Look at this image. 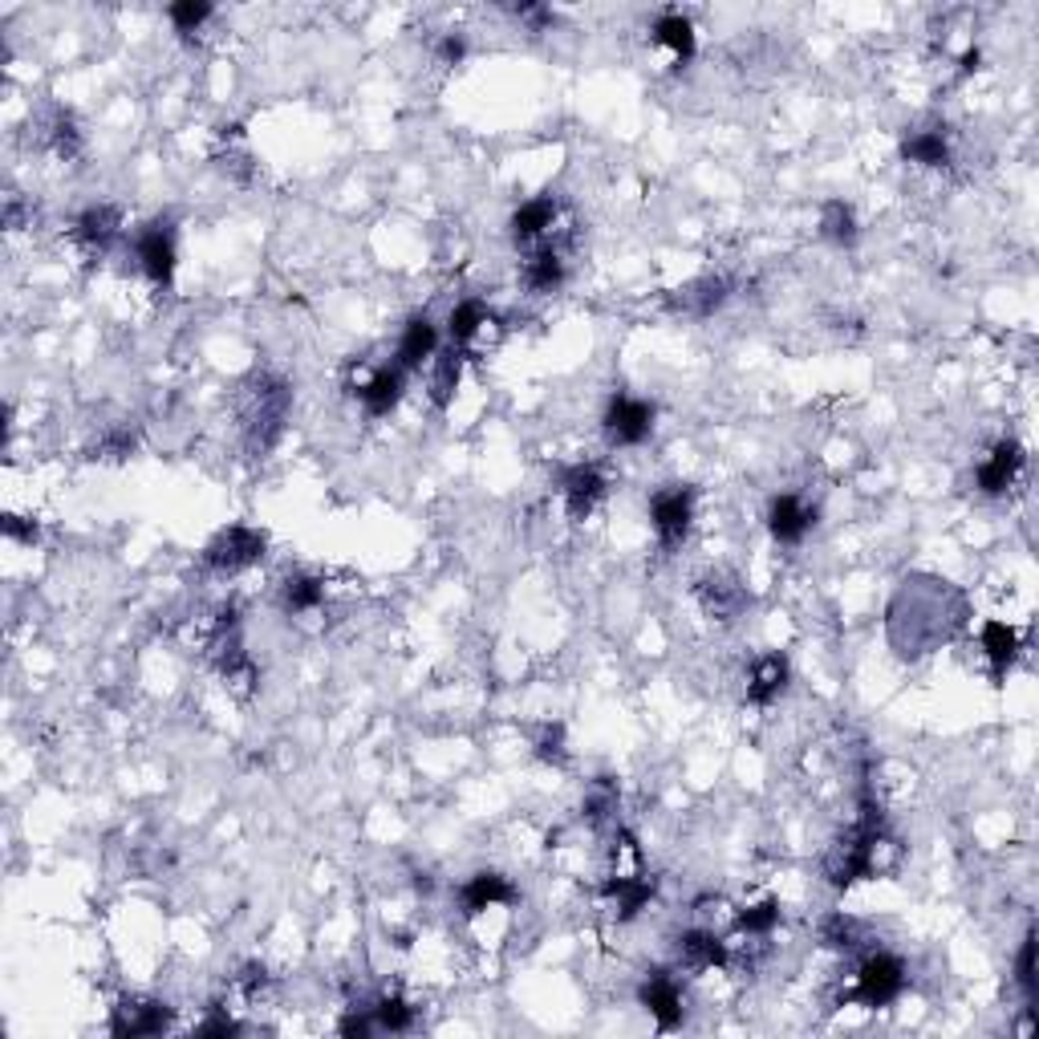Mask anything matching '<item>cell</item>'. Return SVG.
I'll return each mask as SVG.
<instances>
[{
  "instance_id": "cell-1",
  "label": "cell",
  "mask_w": 1039,
  "mask_h": 1039,
  "mask_svg": "<svg viewBox=\"0 0 1039 1039\" xmlns=\"http://www.w3.org/2000/svg\"><path fill=\"white\" fill-rule=\"evenodd\" d=\"M288 406H293V390L285 378L276 374H256L240 394V426H244V443L252 455H268L276 447V438L285 431Z\"/></svg>"
},
{
  "instance_id": "cell-2",
  "label": "cell",
  "mask_w": 1039,
  "mask_h": 1039,
  "mask_svg": "<svg viewBox=\"0 0 1039 1039\" xmlns=\"http://www.w3.org/2000/svg\"><path fill=\"white\" fill-rule=\"evenodd\" d=\"M905 987V966L893 954H869L857 966V983H852L849 999L861 1007H889Z\"/></svg>"
},
{
  "instance_id": "cell-3",
  "label": "cell",
  "mask_w": 1039,
  "mask_h": 1039,
  "mask_svg": "<svg viewBox=\"0 0 1039 1039\" xmlns=\"http://www.w3.org/2000/svg\"><path fill=\"white\" fill-rule=\"evenodd\" d=\"M650 520H654L658 540H662V549H678L690 532V520H695V491L682 488V484H670V488L654 491Z\"/></svg>"
},
{
  "instance_id": "cell-4",
  "label": "cell",
  "mask_w": 1039,
  "mask_h": 1039,
  "mask_svg": "<svg viewBox=\"0 0 1039 1039\" xmlns=\"http://www.w3.org/2000/svg\"><path fill=\"white\" fill-rule=\"evenodd\" d=\"M261 556H264V537L256 528H244V524L224 528V532L203 549V564L215 569V573H240V569L256 564Z\"/></svg>"
},
{
  "instance_id": "cell-5",
  "label": "cell",
  "mask_w": 1039,
  "mask_h": 1039,
  "mask_svg": "<svg viewBox=\"0 0 1039 1039\" xmlns=\"http://www.w3.org/2000/svg\"><path fill=\"white\" fill-rule=\"evenodd\" d=\"M654 431V406L642 399H629V394H617L609 406H605V435L617 447H638L646 443Z\"/></svg>"
},
{
  "instance_id": "cell-6",
  "label": "cell",
  "mask_w": 1039,
  "mask_h": 1039,
  "mask_svg": "<svg viewBox=\"0 0 1039 1039\" xmlns=\"http://www.w3.org/2000/svg\"><path fill=\"white\" fill-rule=\"evenodd\" d=\"M135 248L142 273L151 276L159 288L171 285V276H176V232H171V220H155V224L142 227Z\"/></svg>"
},
{
  "instance_id": "cell-7",
  "label": "cell",
  "mask_w": 1039,
  "mask_h": 1039,
  "mask_svg": "<svg viewBox=\"0 0 1039 1039\" xmlns=\"http://www.w3.org/2000/svg\"><path fill=\"white\" fill-rule=\"evenodd\" d=\"M171 1027V1007L167 1003H155V999H123L118 1003V1011H114V1024L110 1031L114 1036H159V1031H167Z\"/></svg>"
},
{
  "instance_id": "cell-8",
  "label": "cell",
  "mask_w": 1039,
  "mask_h": 1039,
  "mask_svg": "<svg viewBox=\"0 0 1039 1039\" xmlns=\"http://www.w3.org/2000/svg\"><path fill=\"white\" fill-rule=\"evenodd\" d=\"M695 593H699L702 614L714 617V622H735L743 614V605H748V593L731 573H707Z\"/></svg>"
},
{
  "instance_id": "cell-9",
  "label": "cell",
  "mask_w": 1039,
  "mask_h": 1039,
  "mask_svg": "<svg viewBox=\"0 0 1039 1039\" xmlns=\"http://www.w3.org/2000/svg\"><path fill=\"white\" fill-rule=\"evenodd\" d=\"M1019 471H1024V447H1019L1015 438H1003V443H995V452L983 459V467L975 471V479L987 496H1003V491L1019 479Z\"/></svg>"
},
{
  "instance_id": "cell-10",
  "label": "cell",
  "mask_w": 1039,
  "mask_h": 1039,
  "mask_svg": "<svg viewBox=\"0 0 1039 1039\" xmlns=\"http://www.w3.org/2000/svg\"><path fill=\"white\" fill-rule=\"evenodd\" d=\"M561 491H564V503H569V516H573V520H585V516L602 503L605 476L593 464H576L564 471Z\"/></svg>"
},
{
  "instance_id": "cell-11",
  "label": "cell",
  "mask_w": 1039,
  "mask_h": 1039,
  "mask_svg": "<svg viewBox=\"0 0 1039 1039\" xmlns=\"http://www.w3.org/2000/svg\"><path fill=\"white\" fill-rule=\"evenodd\" d=\"M642 1007L654 1015V1024L662 1027V1031H675V1027L682 1024V990H678L675 978L662 975V971H654V975L642 983Z\"/></svg>"
},
{
  "instance_id": "cell-12",
  "label": "cell",
  "mask_w": 1039,
  "mask_h": 1039,
  "mask_svg": "<svg viewBox=\"0 0 1039 1039\" xmlns=\"http://www.w3.org/2000/svg\"><path fill=\"white\" fill-rule=\"evenodd\" d=\"M816 524V512L796 496H776L772 508H767V528L780 544H801L808 537V528Z\"/></svg>"
},
{
  "instance_id": "cell-13",
  "label": "cell",
  "mask_w": 1039,
  "mask_h": 1039,
  "mask_svg": "<svg viewBox=\"0 0 1039 1039\" xmlns=\"http://www.w3.org/2000/svg\"><path fill=\"white\" fill-rule=\"evenodd\" d=\"M727 293H731V285H727L723 276H702L695 285L678 288L675 297H670V309L690 314V317H711L714 309L727 301Z\"/></svg>"
},
{
  "instance_id": "cell-14",
  "label": "cell",
  "mask_w": 1039,
  "mask_h": 1039,
  "mask_svg": "<svg viewBox=\"0 0 1039 1039\" xmlns=\"http://www.w3.org/2000/svg\"><path fill=\"white\" fill-rule=\"evenodd\" d=\"M118 227H123V215H118V208H110V203H98V208H86V212L77 215L74 236L82 240L89 252H106L114 240H118Z\"/></svg>"
},
{
  "instance_id": "cell-15",
  "label": "cell",
  "mask_w": 1039,
  "mask_h": 1039,
  "mask_svg": "<svg viewBox=\"0 0 1039 1039\" xmlns=\"http://www.w3.org/2000/svg\"><path fill=\"white\" fill-rule=\"evenodd\" d=\"M459 902H464V914H484L491 905L516 902V889L508 886V877H500V873H476L459 889Z\"/></svg>"
},
{
  "instance_id": "cell-16",
  "label": "cell",
  "mask_w": 1039,
  "mask_h": 1039,
  "mask_svg": "<svg viewBox=\"0 0 1039 1039\" xmlns=\"http://www.w3.org/2000/svg\"><path fill=\"white\" fill-rule=\"evenodd\" d=\"M788 687V658L784 654H764L755 658L752 678H748V699L755 707H767L772 699H780V690Z\"/></svg>"
},
{
  "instance_id": "cell-17",
  "label": "cell",
  "mask_w": 1039,
  "mask_h": 1039,
  "mask_svg": "<svg viewBox=\"0 0 1039 1039\" xmlns=\"http://www.w3.org/2000/svg\"><path fill=\"white\" fill-rule=\"evenodd\" d=\"M358 399L370 414H390L402 399V365H382L370 382L358 386Z\"/></svg>"
},
{
  "instance_id": "cell-18",
  "label": "cell",
  "mask_w": 1039,
  "mask_h": 1039,
  "mask_svg": "<svg viewBox=\"0 0 1039 1039\" xmlns=\"http://www.w3.org/2000/svg\"><path fill=\"white\" fill-rule=\"evenodd\" d=\"M552 224H556V200L552 195H537V200H528L512 215V240L516 244H532L544 232H552Z\"/></svg>"
},
{
  "instance_id": "cell-19",
  "label": "cell",
  "mask_w": 1039,
  "mask_h": 1039,
  "mask_svg": "<svg viewBox=\"0 0 1039 1039\" xmlns=\"http://www.w3.org/2000/svg\"><path fill=\"white\" fill-rule=\"evenodd\" d=\"M438 346V329L431 326V317H411V326L402 329L399 341V365L402 370H418V365L435 353Z\"/></svg>"
},
{
  "instance_id": "cell-20",
  "label": "cell",
  "mask_w": 1039,
  "mask_h": 1039,
  "mask_svg": "<svg viewBox=\"0 0 1039 1039\" xmlns=\"http://www.w3.org/2000/svg\"><path fill=\"white\" fill-rule=\"evenodd\" d=\"M678 958L690 971H714V966L727 963V946L714 934H707V930H690V934L678 939Z\"/></svg>"
},
{
  "instance_id": "cell-21",
  "label": "cell",
  "mask_w": 1039,
  "mask_h": 1039,
  "mask_svg": "<svg viewBox=\"0 0 1039 1039\" xmlns=\"http://www.w3.org/2000/svg\"><path fill=\"white\" fill-rule=\"evenodd\" d=\"M654 45H662V50L675 53L678 65L690 62V57H695V25L678 13L658 17V21H654Z\"/></svg>"
},
{
  "instance_id": "cell-22",
  "label": "cell",
  "mask_w": 1039,
  "mask_h": 1039,
  "mask_svg": "<svg viewBox=\"0 0 1039 1039\" xmlns=\"http://www.w3.org/2000/svg\"><path fill=\"white\" fill-rule=\"evenodd\" d=\"M41 142L57 159H77L82 155V130H77V123L65 110H50V118L41 123Z\"/></svg>"
},
{
  "instance_id": "cell-23",
  "label": "cell",
  "mask_w": 1039,
  "mask_h": 1039,
  "mask_svg": "<svg viewBox=\"0 0 1039 1039\" xmlns=\"http://www.w3.org/2000/svg\"><path fill=\"white\" fill-rule=\"evenodd\" d=\"M978 642H983V654L990 658L995 678H1003V670H1007V666L1015 662V654H1019V634H1015L1011 626H1003V622H987L983 634H978Z\"/></svg>"
},
{
  "instance_id": "cell-24",
  "label": "cell",
  "mask_w": 1039,
  "mask_h": 1039,
  "mask_svg": "<svg viewBox=\"0 0 1039 1039\" xmlns=\"http://www.w3.org/2000/svg\"><path fill=\"white\" fill-rule=\"evenodd\" d=\"M902 155L910 163L946 167L951 163V142H946V135H942L939 126H934V130H914V135L902 142Z\"/></svg>"
},
{
  "instance_id": "cell-25",
  "label": "cell",
  "mask_w": 1039,
  "mask_h": 1039,
  "mask_svg": "<svg viewBox=\"0 0 1039 1039\" xmlns=\"http://www.w3.org/2000/svg\"><path fill=\"white\" fill-rule=\"evenodd\" d=\"M605 893L614 898L617 914L626 918H638L642 910H646V902L654 898V881H646V877H614L609 886H605Z\"/></svg>"
},
{
  "instance_id": "cell-26",
  "label": "cell",
  "mask_w": 1039,
  "mask_h": 1039,
  "mask_svg": "<svg viewBox=\"0 0 1039 1039\" xmlns=\"http://www.w3.org/2000/svg\"><path fill=\"white\" fill-rule=\"evenodd\" d=\"M564 280V261L556 248H540L524 261V285L532 293H552Z\"/></svg>"
},
{
  "instance_id": "cell-27",
  "label": "cell",
  "mask_w": 1039,
  "mask_h": 1039,
  "mask_svg": "<svg viewBox=\"0 0 1039 1039\" xmlns=\"http://www.w3.org/2000/svg\"><path fill=\"white\" fill-rule=\"evenodd\" d=\"M138 443V431L130 423H118V426H106L98 438H94V447H89V459H110V464H118V459H126V455L135 452Z\"/></svg>"
},
{
  "instance_id": "cell-28",
  "label": "cell",
  "mask_w": 1039,
  "mask_h": 1039,
  "mask_svg": "<svg viewBox=\"0 0 1039 1039\" xmlns=\"http://www.w3.org/2000/svg\"><path fill=\"white\" fill-rule=\"evenodd\" d=\"M321 602H326V581H317V576H288L285 581L288 614H314Z\"/></svg>"
},
{
  "instance_id": "cell-29",
  "label": "cell",
  "mask_w": 1039,
  "mask_h": 1039,
  "mask_svg": "<svg viewBox=\"0 0 1039 1039\" xmlns=\"http://www.w3.org/2000/svg\"><path fill=\"white\" fill-rule=\"evenodd\" d=\"M820 236L833 240V244H840V248H849L852 240H857V215H852L849 203H825V212H820Z\"/></svg>"
},
{
  "instance_id": "cell-30",
  "label": "cell",
  "mask_w": 1039,
  "mask_h": 1039,
  "mask_svg": "<svg viewBox=\"0 0 1039 1039\" xmlns=\"http://www.w3.org/2000/svg\"><path fill=\"white\" fill-rule=\"evenodd\" d=\"M488 326V309L479 301H464L452 309V341L455 346H467V341L476 338L479 329Z\"/></svg>"
},
{
  "instance_id": "cell-31",
  "label": "cell",
  "mask_w": 1039,
  "mask_h": 1039,
  "mask_svg": "<svg viewBox=\"0 0 1039 1039\" xmlns=\"http://www.w3.org/2000/svg\"><path fill=\"white\" fill-rule=\"evenodd\" d=\"M459 370H464V353L459 350H452V353H443L438 358V370H435V394L431 399L438 402V406H447L452 402V394H455V386H459Z\"/></svg>"
},
{
  "instance_id": "cell-32",
  "label": "cell",
  "mask_w": 1039,
  "mask_h": 1039,
  "mask_svg": "<svg viewBox=\"0 0 1039 1039\" xmlns=\"http://www.w3.org/2000/svg\"><path fill=\"white\" fill-rule=\"evenodd\" d=\"M776 926H780V902H772V898L739 914V930H743V934H772Z\"/></svg>"
},
{
  "instance_id": "cell-33",
  "label": "cell",
  "mask_w": 1039,
  "mask_h": 1039,
  "mask_svg": "<svg viewBox=\"0 0 1039 1039\" xmlns=\"http://www.w3.org/2000/svg\"><path fill=\"white\" fill-rule=\"evenodd\" d=\"M1015 983L1024 990L1027 1003H1036V934H1027L1024 946H1019V958H1015Z\"/></svg>"
},
{
  "instance_id": "cell-34",
  "label": "cell",
  "mask_w": 1039,
  "mask_h": 1039,
  "mask_svg": "<svg viewBox=\"0 0 1039 1039\" xmlns=\"http://www.w3.org/2000/svg\"><path fill=\"white\" fill-rule=\"evenodd\" d=\"M374 1011V1024L382 1027V1031H411L414 1024V1007H406L402 999H382L378 1007H370Z\"/></svg>"
},
{
  "instance_id": "cell-35",
  "label": "cell",
  "mask_w": 1039,
  "mask_h": 1039,
  "mask_svg": "<svg viewBox=\"0 0 1039 1039\" xmlns=\"http://www.w3.org/2000/svg\"><path fill=\"white\" fill-rule=\"evenodd\" d=\"M167 17H171V25H176L179 33H195V29L212 17V4H203V0H179V4L167 9Z\"/></svg>"
},
{
  "instance_id": "cell-36",
  "label": "cell",
  "mask_w": 1039,
  "mask_h": 1039,
  "mask_svg": "<svg viewBox=\"0 0 1039 1039\" xmlns=\"http://www.w3.org/2000/svg\"><path fill=\"white\" fill-rule=\"evenodd\" d=\"M825 942L828 946H837V951H852L857 946V922L852 918H828L825 922Z\"/></svg>"
},
{
  "instance_id": "cell-37",
  "label": "cell",
  "mask_w": 1039,
  "mask_h": 1039,
  "mask_svg": "<svg viewBox=\"0 0 1039 1039\" xmlns=\"http://www.w3.org/2000/svg\"><path fill=\"white\" fill-rule=\"evenodd\" d=\"M537 755L549 760V764H561L564 760V727H544L537 739Z\"/></svg>"
},
{
  "instance_id": "cell-38",
  "label": "cell",
  "mask_w": 1039,
  "mask_h": 1039,
  "mask_svg": "<svg viewBox=\"0 0 1039 1039\" xmlns=\"http://www.w3.org/2000/svg\"><path fill=\"white\" fill-rule=\"evenodd\" d=\"M585 813L593 816V820H605L609 813H617V792L609 788L605 780L597 784V788H593V796L585 801Z\"/></svg>"
},
{
  "instance_id": "cell-39",
  "label": "cell",
  "mask_w": 1039,
  "mask_h": 1039,
  "mask_svg": "<svg viewBox=\"0 0 1039 1039\" xmlns=\"http://www.w3.org/2000/svg\"><path fill=\"white\" fill-rule=\"evenodd\" d=\"M374 1011L365 1007V1011H350L346 1019H341V1036H370L374 1031Z\"/></svg>"
},
{
  "instance_id": "cell-40",
  "label": "cell",
  "mask_w": 1039,
  "mask_h": 1039,
  "mask_svg": "<svg viewBox=\"0 0 1039 1039\" xmlns=\"http://www.w3.org/2000/svg\"><path fill=\"white\" fill-rule=\"evenodd\" d=\"M4 537L9 540H38V524H25V516H4Z\"/></svg>"
},
{
  "instance_id": "cell-41",
  "label": "cell",
  "mask_w": 1039,
  "mask_h": 1039,
  "mask_svg": "<svg viewBox=\"0 0 1039 1039\" xmlns=\"http://www.w3.org/2000/svg\"><path fill=\"white\" fill-rule=\"evenodd\" d=\"M240 1024L236 1019H227V1015H212L208 1024H200V1036H236Z\"/></svg>"
},
{
  "instance_id": "cell-42",
  "label": "cell",
  "mask_w": 1039,
  "mask_h": 1039,
  "mask_svg": "<svg viewBox=\"0 0 1039 1039\" xmlns=\"http://www.w3.org/2000/svg\"><path fill=\"white\" fill-rule=\"evenodd\" d=\"M261 987H264V966H256V963L244 966V975H240V990H244V995H256Z\"/></svg>"
},
{
  "instance_id": "cell-43",
  "label": "cell",
  "mask_w": 1039,
  "mask_h": 1039,
  "mask_svg": "<svg viewBox=\"0 0 1039 1039\" xmlns=\"http://www.w3.org/2000/svg\"><path fill=\"white\" fill-rule=\"evenodd\" d=\"M438 53H443V62H452V65H455V62H459V57L467 53V45H464V38H447L443 45H438Z\"/></svg>"
}]
</instances>
